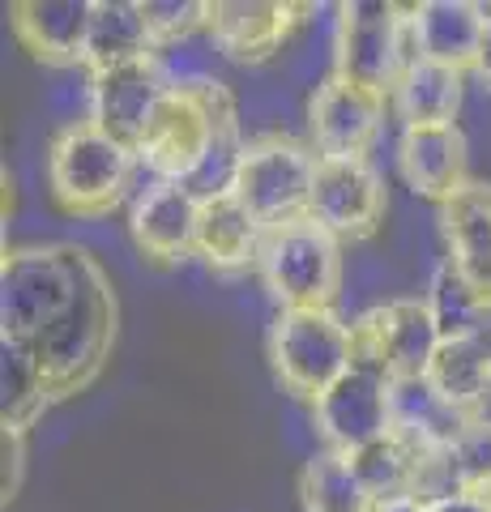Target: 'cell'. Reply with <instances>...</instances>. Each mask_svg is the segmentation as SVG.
<instances>
[{
  "label": "cell",
  "mask_w": 491,
  "mask_h": 512,
  "mask_svg": "<svg viewBox=\"0 0 491 512\" xmlns=\"http://www.w3.org/2000/svg\"><path fill=\"white\" fill-rule=\"evenodd\" d=\"M231 124L240 120H235V103L218 77H171L163 103L154 107L146 133L137 141V163L154 171L158 184H188L201 171L218 133Z\"/></svg>",
  "instance_id": "obj_1"
},
{
  "label": "cell",
  "mask_w": 491,
  "mask_h": 512,
  "mask_svg": "<svg viewBox=\"0 0 491 512\" xmlns=\"http://www.w3.org/2000/svg\"><path fill=\"white\" fill-rule=\"evenodd\" d=\"M116 320H120V308H116L112 278L82 248V278H77V295L69 303V312L26 346L43 367L52 397L82 393L103 372L116 346Z\"/></svg>",
  "instance_id": "obj_2"
},
{
  "label": "cell",
  "mask_w": 491,
  "mask_h": 512,
  "mask_svg": "<svg viewBox=\"0 0 491 512\" xmlns=\"http://www.w3.org/2000/svg\"><path fill=\"white\" fill-rule=\"evenodd\" d=\"M137 154L90 120L65 124L47 146V184L65 214L103 218L124 201Z\"/></svg>",
  "instance_id": "obj_3"
},
{
  "label": "cell",
  "mask_w": 491,
  "mask_h": 512,
  "mask_svg": "<svg viewBox=\"0 0 491 512\" xmlns=\"http://www.w3.org/2000/svg\"><path fill=\"white\" fill-rule=\"evenodd\" d=\"M82 278L77 244H35L13 248L0 265V329L5 342L30 346L69 312Z\"/></svg>",
  "instance_id": "obj_4"
},
{
  "label": "cell",
  "mask_w": 491,
  "mask_h": 512,
  "mask_svg": "<svg viewBox=\"0 0 491 512\" xmlns=\"http://www.w3.org/2000/svg\"><path fill=\"white\" fill-rule=\"evenodd\" d=\"M419 60L410 5L385 0H351L334 18V73L372 94L393 99L402 73Z\"/></svg>",
  "instance_id": "obj_5"
},
{
  "label": "cell",
  "mask_w": 491,
  "mask_h": 512,
  "mask_svg": "<svg viewBox=\"0 0 491 512\" xmlns=\"http://www.w3.org/2000/svg\"><path fill=\"white\" fill-rule=\"evenodd\" d=\"M269 359L282 389L316 406L355 367V329L334 308L278 312L269 329Z\"/></svg>",
  "instance_id": "obj_6"
},
{
  "label": "cell",
  "mask_w": 491,
  "mask_h": 512,
  "mask_svg": "<svg viewBox=\"0 0 491 512\" xmlns=\"http://www.w3.org/2000/svg\"><path fill=\"white\" fill-rule=\"evenodd\" d=\"M257 274L282 312L334 308L342 291V244L312 218H295L265 231Z\"/></svg>",
  "instance_id": "obj_7"
},
{
  "label": "cell",
  "mask_w": 491,
  "mask_h": 512,
  "mask_svg": "<svg viewBox=\"0 0 491 512\" xmlns=\"http://www.w3.org/2000/svg\"><path fill=\"white\" fill-rule=\"evenodd\" d=\"M316 158L312 146L295 141L287 133H261L244 146L240 175H235L231 197L261 222V227H282L308 214L312 180H316Z\"/></svg>",
  "instance_id": "obj_8"
},
{
  "label": "cell",
  "mask_w": 491,
  "mask_h": 512,
  "mask_svg": "<svg viewBox=\"0 0 491 512\" xmlns=\"http://www.w3.org/2000/svg\"><path fill=\"white\" fill-rule=\"evenodd\" d=\"M355 359L380 367L389 380H419L432 367L440 333L427 299H393L355 320Z\"/></svg>",
  "instance_id": "obj_9"
},
{
  "label": "cell",
  "mask_w": 491,
  "mask_h": 512,
  "mask_svg": "<svg viewBox=\"0 0 491 512\" xmlns=\"http://www.w3.org/2000/svg\"><path fill=\"white\" fill-rule=\"evenodd\" d=\"M312 419L325 448L351 457L393 431V380L380 367L355 359L351 372L312 406Z\"/></svg>",
  "instance_id": "obj_10"
},
{
  "label": "cell",
  "mask_w": 491,
  "mask_h": 512,
  "mask_svg": "<svg viewBox=\"0 0 491 512\" xmlns=\"http://www.w3.org/2000/svg\"><path fill=\"white\" fill-rule=\"evenodd\" d=\"M385 205V184L368 167V158H321L304 218L325 227L338 244H359L376 235Z\"/></svg>",
  "instance_id": "obj_11"
},
{
  "label": "cell",
  "mask_w": 491,
  "mask_h": 512,
  "mask_svg": "<svg viewBox=\"0 0 491 512\" xmlns=\"http://www.w3.org/2000/svg\"><path fill=\"white\" fill-rule=\"evenodd\" d=\"M167 86H171V73L163 69L158 56L120 64V69H107V73H90V86H86L90 116L86 120L137 154V141L146 133L154 107L163 103Z\"/></svg>",
  "instance_id": "obj_12"
},
{
  "label": "cell",
  "mask_w": 491,
  "mask_h": 512,
  "mask_svg": "<svg viewBox=\"0 0 491 512\" xmlns=\"http://www.w3.org/2000/svg\"><path fill=\"white\" fill-rule=\"evenodd\" d=\"M385 124V94H372L329 73L308 103V133L316 158H363Z\"/></svg>",
  "instance_id": "obj_13"
},
{
  "label": "cell",
  "mask_w": 491,
  "mask_h": 512,
  "mask_svg": "<svg viewBox=\"0 0 491 512\" xmlns=\"http://www.w3.org/2000/svg\"><path fill=\"white\" fill-rule=\"evenodd\" d=\"M312 13V5L287 0H214L210 5V43L235 64H261L291 39L295 22Z\"/></svg>",
  "instance_id": "obj_14"
},
{
  "label": "cell",
  "mask_w": 491,
  "mask_h": 512,
  "mask_svg": "<svg viewBox=\"0 0 491 512\" xmlns=\"http://www.w3.org/2000/svg\"><path fill=\"white\" fill-rule=\"evenodd\" d=\"M94 0H18L9 5V26L35 60L73 69L86 64Z\"/></svg>",
  "instance_id": "obj_15"
},
{
  "label": "cell",
  "mask_w": 491,
  "mask_h": 512,
  "mask_svg": "<svg viewBox=\"0 0 491 512\" xmlns=\"http://www.w3.org/2000/svg\"><path fill=\"white\" fill-rule=\"evenodd\" d=\"M398 167H402V180H406V188L415 192V197L445 205L453 192H462L470 184L462 128H457V124L402 128Z\"/></svg>",
  "instance_id": "obj_16"
},
{
  "label": "cell",
  "mask_w": 491,
  "mask_h": 512,
  "mask_svg": "<svg viewBox=\"0 0 491 512\" xmlns=\"http://www.w3.org/2000/svg\"><path fill=\"white\" fill-rule=\"evenodd\" d=\"M197 227H201V197L188 184H150L133 201L129 231L133 244L150 261H180L197 252Z\"/></svg>",
  "instance_id": "obj_17"
},
{
  "label": "cell",
  "mask_w": 491,
  "mask_h": 512,
  "mask_svg": "<svg viewBox=\"0 0 491 512\" xmlns=\"http://www.w3.org/2000/svg\"><path fill=\"white\" fill-rule=\"evenodd\" d=\"M440 235L445 261L462 274L483 299H491V184L470 180L462 192L440 205Z\"/></svg>",
  "instance_id": "obj_18"
},
{
  "label": "cell",
  "mask_w": 491,
  "mask_h": 512,
  "mask_svg": "<svg viewBox=\"0 0 491 512\" xmlns=\"http://www.w3.org/2000/svg\"><path fill=\"white\" fill-rule=\"evenodd\" d=\"M410 26H415L419 60L445 64L457 73L474 69L483 43V9L474 0H419L410 5Z\"/></svg>",
  "instance_id": "obj_19"
},
{
  "label": "cell",
  "mask_w": 491,
  "mask_h": 512,
  "mask_svg": "<svg viewBox=\"0 0 491 512\" xmlns=\"http://www.w3.org/2000/svg\"><path fill=\"white\" fill-rule=\"evenodd\" d=\"M158 56L154 35L141 13V0H94L90 39H86V73H107L133 60Z\"/></svg>",
  "instance_id": "obj_20"
},
{
  "label": "cell",
  "mask_w": 491,
  "mask_h": 512,
  "mask_svg": "<svg viewBox=\"0 0 491 512\" xmlns=\"http://www.w3.org/2000/svg\"><path fill=\"white\" fill-rule=\"evenodd\" d=\"M261 244H265V227L231 197V192H227V197L201 201L197 256L210 269L235 274V269H244V265H257Z\"/></svg>",
  "instance_id": "obj_21"
},
{
  "label": "cell",
  "mask_w": 491,
  "mask_h": 512,
  "mask_svg": "<svg viewBox=\"0 0 491 512\" xmlns=\"http://www.w3.org/2000/svg\"><path fill=\"white\" fill-rule=\"evenodd\" d=\"M479 423L483 419L449 406L445 397L427 384V376L393 380V431H402V436L419 440V444H432V448H453V444H462Z\"/></svg>",
  "instance_id": "obj_22"
},
{
  "label": "cell",
  "mask_w": 491,
  "mask_h": 512,
  "mask_svg": "<svg viewBox=\"0 0 491 512\" xmlns=\"http://www.w3.org/2000/svg\"><path fill=\"white\" fill-rule=\"evenodd\" d=\"M351 466L359 474V483L368 487L376 508L389 504H415V478H419V440L389 431L385 440H376L368 448L351 453Z\"/></svg>",
  "instance_id": "obj_23"
},
{
  "label": "cell",
  "mask_w": 491,
  "mask_h": 512,
  "mask_svg": "<svg viewBox=\"0 0 491 512\" xmlns=\"http://www.w3.org/2000/svg\"><path fill=\"white\" fill-rule=\"evenodd\" d=\"M427 384L445 397L449 406L487 419V402H491V363L470 338H445L436 350L432 367H427Z\"/></svg>",
  "instance_id": "obj_24"
},
{
  "label": "cell",
  "mask_w": 491,
  "mask_h": 512,
  "mask_svg": "<svg viewBox=\"0 0 491 512\" xmlns=\"http://www.w3.org/2000/svg\"><path fill=\"white\" fill-rule=\"evenodd\" d=\"M393 107L402 116V128L419 124H457V107H462V73L445 69L432 60H415L402 73L398 90H393Z\"/></svg>",
  "instance_id": "obj_25"
},
{
  "label": "cell",
  "mask_w": 491,
  "mask_h": 512,
  "mask_svg": "<svg viewBox=\"0 0 491 512\" xmlns=\"http://www.w3.org/2000/svg\"><path fill=\"white\" fill-rule=\"evenodd\" d=\"M299 500H304V512H376V500L359 483L351 457L334 453V448H316L304 461Z\"/></svg>",
  "instance_id": "obj_26"
},
{
  "label": "cell",
  "mask_w": 491,
  "mask_h": 512,
  "mask_svg": "<svg viewBox=\"0 0 491 512\" xmlns=\"http://www.w3.org/2000/svg\"><path fill=\"white\" fill-rule=\"evenodd\" d=\"M0 380H5V397H0V414H5V431H22L30 436V427L43 419V410L56 402L47 389L43 367L22 342H5L0 346Z\"/></svg>",
  "instance_id": "obj_27"
},
{
  "label": "cell",
  "mask_w": 491,
  "mask_h": 512,
  "mask_svg": "<svg viewBox=\"0 0 491 512\" xmlns=\"http://www.w3.org/2000/svg\"><path fill=\"white\" fill-rule=\"evenodd\" d=\"M423 299H427V308H432V316H436V325H440L445 338H470L483 295L474 291V286L457 274L449 261L436 265V274H432V282H427Z\"/></svg>",
  "instance_id": "obj_28"
},
{
  "label": "cell",
  "mask_w": 491,
  "mask_h": 512,
  "mask_svg": "<svg viewBox=\"0 0 491 512\" xmlns=\"http://www.w3.org/2000/svg\"><path fill=\"white\" fill-rule=\"evenodd\" d=\"M141 13H146L154 47L180 43L193 30H205V22H210V5L205 0H141Z\"/></svg>",
  "instance_id": "obj_29"
},
{
  "label": "cell",
  "mask_w": 491,
  "mask_h": 512,
  "mask_svg": "<svg viewBox=\"0 0 491 512\" xmlns=\"http://www.w3.org/2000/svg\"><path fill=\"white\" fill-rule=\"evenodd\" d=\"M26 436L22 431H5V500H13L18 495V487H22V466H26Z\"/></svg>",
  "instance_id": "obj_30"
},
{
  "label": "cell",
  "mask_w": 491,
  "mask_h": 512,
  "mask_svg": "<svg viewBox=\"0 0 491 512\" xmlns=\"http://www.w3.org/2000/svg\"><path fill=\"white\" fill-rule=\"evenodd\" d=\"M483 9V43H479V56H474V77L491 90V5H479Z\"/></svg>",
  "instance_id": "obj_31"
},
{
  "label": "cell",
  "mask_w": 491,
  "mask_h": 512,
  "mask_svg": "<svg viewBox=\"0 0 491 512\" xmlns=\"http://www.w3.org/2000/svg\"><path fill=\"white\" fill-rule=\"evenodd\" d=\"M470 342L483 350L487 363H491V299L479 303V316H474V329H470Z\"/></svg>",
  "instance_id": "obj_32"
},
{
  "label": "cell",
  "mask_w": 491,
  "mask_h": 512,
  "mask_svg": "<svg viewBox=\"0 0 491 512\" xmlns=\"http://www.w3.org/2000/svg\"><path fill=\"white\" fill-rule=\"evenodd\" d=\"M423 512H491V504L474 500V495H449V500H440V504H427Z\"/></svg>",
  "instance_id": "obj_33"
}]
</instances>
